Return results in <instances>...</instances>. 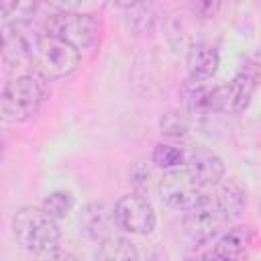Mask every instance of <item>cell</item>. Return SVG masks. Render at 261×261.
Segmentation results:
<instances>
[{
    "instance_id": "cell-13",
    "label": "cell",
    "mask_w": 261,
    "mask_h": 261,
    "mask_svg": "<svg viewBox=\"0 0 261 261\" xmlns=\"http://www.w3.org/2000/svg\"><path fill=\"white\" fill-rule=\"evenodd\" d=\"M212 196L218 202V206L222 208V212L226 214L228 222L237 220L243 214L245 206H247V192L241 186V181L234 179V177L222 179L218 186H214Z\"/></svg>"
},
{
    "instance_id": "cell-4",
    "label": "cell",
    "mask_w": 261,
    "mask_h": 261,
    "mask_svg": "<svg viewBox=\"0 0 261 261\" xmlns=\"http://www.w3.org/2000/svg\"><path fill=\"white\" fill-rule=\"evenodd\" d=\"M80 61H82V51L77 47L69 45L59 37L37 33L31 49V63H33V71L43 75L47 82L73 73Z\"/></svg>"
},
{
    "instance_id": "cell-18",
    "label": "cell",
    "mask_w": 261,
    "mask_h": 261,
    "mask_svg": "<svg viewBox=\"0 0 261 261\" xmlns=\"http://www.w3.org/2000/svg\"><path fill=\"white\" fill-rule=\"evenodd\" d=\"M149 177H151V171L147 169V165L143 163H137L133 169H130V181L139 188V190H145L149 186Z\"/></svg>"
},
{
    "instance_id": "cell-9",
    "label": "cell",
    "mask_w": 261,
    "mask_h": 261,
    "mask_svg": "<svg viewBox=\"0 0 261 261\" xmlns=\"http://www.w3.org/2000/svg\"><path fill=\"white\" fill-rule=\"evenodd\" d=\"M186 167L204 188H214L224 179V161L206 147H196L186 155Z\"/></svg>"
},
{
    "instance_id": "cell-10",
    "label": "cell",
    "mask_w": 261,
    "mask_h": 261,
    "mask_svg": "<svg viewBox=\"0 0 261 261\" xmlns=\"http://www.w3.org/2000/svg\"><path fill=\"white\" fill-rule=\"evenodd\" d=\"M80 226L88 239L98 243L112 237L114 228H118L112 208H108L104 202H88L80 212Z\"/></svg>"
},
{
    "instance_id": "cell-20",
    "label": "cell",
    "mask_w": 261,
    "mask_h": 261,
    "mask_svg": "<svg viewBox=\"0 0 261 261\" xmlns=\"http://www.w3.org/2000/svg\"><path fill=\"white\" fill-rule=\"evenodd\" d=\"M188 261H218V259L214 257V253H212L210 249H206V251H202V253H198V255L190 257Z\"/></svg>"
},
{
    "instance_id": "cell-16",
    "label": "cell",
    "mask_w": 261,
    "mask_h": 261,
    "mask_svg": "<svg viewBox=\"0 0 261 261\" xmlns=\"http://www.w3.org/2000/svg\"><path fill=\"white\" fill-rule=\"evenodd\" d=\"M151 161L161 167V169H177V167H184L186 165V153L175 147V145H169V143H157L153 153H151Z\"/></svg>"
},
{
    "instance_id": "cell-7",
    "label": "cell",
    "mask_w": 261,
    "mask_h": 261,
    "mask_svg": "<svg viewBox=\"0 0 261 261\" xmlns=\"http://www.w3.org/2000/svg\"><path fill=\"white\" fill-rule=\"evenodd\" d=\"M226 224L228 218L212 194H206L196 206H192L184 214V230L198 245H206L222 234Z\"/></svg>"
},
{
    "instance_id": "cell-3",
    "label": "cell",
    "mask_w": 261,
    "mask_h": 261,
    "mask_svg": "<svg viewBox=\"0 0 261 261\" xmlns=\"http://www.w3.org/2000/svg\"><path fill=\"white\" fill-rule=\"evenodd\" d=\"M12 234L16 243L35 255H43L55 247H59L61 230L55 218H51L41 206H22L14 212L10 220Z\"/></svg>"
},
{
    "instance_id": "cell-12",
    "label": "cell",
    "mask_w": 261,
    "mask_h": 261,
    "mask_svg": "<svg viewBox=\"0 0 261 261\" xmlns=\"http://www.w3.org/2000/svg\"><path fill=\"white\" fill-rule=\"evenodd\" d=\"M218 63H220V55L216 47L208 43H196L188 51V57H186L188 77L192 82H206L216 73Z\"/></svg>"
},
{
    "instance_id": "cell-11",
    "label": "cell",
    "mask_w": 261,
    "mask_h": 261,
    "mask_svg": "<svg viewBox=\"0 0 261 261\" xmlns=\"http://www.w3.org/2000/svg\"><path fill=\"white\" fill-rule=\"evenodd\" d=\"M251 245V228L245 224H234L216 237L210 251L218 261H243Z\"/></svg>"
},
{
    "instance_id": "cell-1",
    "label": "cell",
    "mask_w": 261,
    "mask_h": 261,
    "mask_svg": "<svg viewBox=\"0 0 261 261\" xmlns=\"http://www.w3.org/2000/svg\"><path fill=\"white\" fill-rule=\"evenodd\" d=\"M261 86V53H253L245 59L239 73L212 90L200 92V104L208 110L224 114H241L253 100V94Z\"/></svg>"
},
{
    "instance_id": "cell-5",
    "label": "cell",
    "mask_w": 261,
    "mask_h": 261,
    "mask_svg": "<svg viewBox=\"0 0 261 261\" xmlns=\"http://www.w3.org/2000/svg\"><path fill=\"white\" fill-rule=\"evenodd\" d=\"M100 24L94 14L77 12V10H55L43 20L41 33L59 37L80 51L90 47L98 37Z\"/></svg>"
},
{
    "instance_id": "cell-15",
    "label": "cell",
    "mask_w": 261,
    "mask_h": 261,
    "mask_svg": "<svg viewBox=\"0 0 261 261\" xmlns=\"http://www.w3.org/2000/svg\"><path fill=\"white\" fill-rule=\"evenodd\" d=\"M75 206V198L71 192H65V190H55L51 194H47L41 202V208L55 220H61L65 218Z\"/></svg>"
},
{
    "instance_id": "cell-6",
    "label": "cell",
    "mask_w": 261,
    "mask_h": 261,
    "mask_svg": "<svg viewBox=\"0 0 261 261\" xmlns=\"http://www.w3.org/2000/svg\"><path fill=\"white\" fill-rule=\"evenodd\" d=\"M157 192L165 206L181 212L190 210L206 196V188L194 177V173L186 165L165 171L163 177L159 179Z\"/></svg>"
},
{
    "instance_id": "cell-14",
    "label": "cell",
    "mask_w": 261,
    "mask_h": 261,
    "mask_svg": "<svg viewBox=\"0 0 261 261\" xmlns=\"http://www.w3.org/2000/svg\"><path fill=\"white\" fill-rule=\"evenodd\" d=\"M94 261H139V251L126 237L112 234L98 243Z\"/></svg>"
},
{
    "instance_id": "cell-2",
    "label": "cell",
    "mask_w": 261,
    "mask_h": 261,
    "mask_svg": "<svg viewBox=\"0 0 261 261\" xmlns=\"http://www.w3.org/2000/svg\"><path fill=\"white\" fill-rule=\"evenodd\" d=\"M47 96V80L37 71L12 75L0 96V114L6 124H18L37 114Z\"/></svg>"
},
{
    "instance_id": "cell-19",
    "label": "cell",
    "mask_w": 261,
    "mask_h": 261,
    "mask_svg": "<svg viewBox=\"0 0 261 261\" xmlns=\"http://www.w3.org/2000/svg\"><path fill=\"white\" fill-rule=\"evenodd\" d=\"M39 261H77V257H75L73 253L65 251V249L55 247V249H51V251L39 255Z\"/></svg>"
},
{
    "instance_id": "cell-8",
    "label": "cell",
    "mask_w": 261,
    "mask_h": 261,
    "mask_svg": "<svg viewBox=\"0 0 261 261\" xmlns=\"http://www.w3.org/2000/svg\"><path fill=\"white\" fill-rule=\"evenodd\" d=\"M116 226L130 234H149L157 224V216L153 206L143 194H126L122 196L114 208Z\"/></svg>"
},
{
    "instance_id": "cell-17",
    "label": "cell",
    "mask_w": 261,
    "mask_h": 261,
    "mask_svg": "<svg viewBox=\"0 0 261 261\" xmlns=\"http://www.w3.org/2000/svg\"><path fill=\"white\" fill-rule=\"evenodd\" d=\"M159 126H161V133L171 137V139H179V137L188 135V122L181 116V112H177V110H167L161 116Z\"/></svg>"
}]
</instances>
